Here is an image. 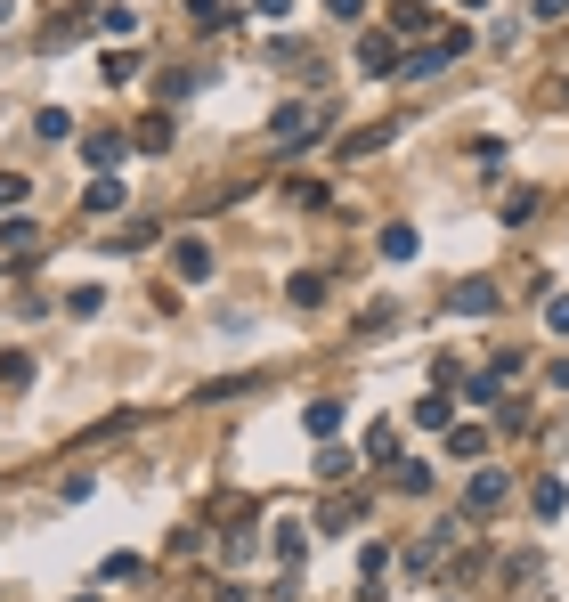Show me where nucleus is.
<instances>
[{"label":"nucleus","mask_w":569,"mask_h":602,"mask_svg":"<svg viewBox=\"0 0 569 602\" xmlns=\"http://www.w3.org/2000/svg\"><path fill=\"white\" fill-rule=\"evenodd\" d=\"M74 602H98V594H74Z\"/></svg>","instance_id":"412c9836"},{"label":"nucleus","mask_w":569,"mask_h":602,"mask_svg":"<svg viewBox=\"0 0 569 602\" xmlns=\"http://www.w3.org/2000/svg\"><path fill=\"white\" fill-rule=\"evenodd\" d=\"M139 147H147V155H163V147H171V123H163V114H155V123H139Z\"/></svg>","instance_id":"2eb2a0df"},{"label":"nucleus","mask_w":569,"mask_h":602,"mask_svg":"<svg viewBox=\"0 0 569 602\" xmlns=\"http://www.w3.org/2000/svg\"><path fill=\"white\" fill-rule=\"evenodd\" d=\"M25 196H33V188H25V179H17V171H0V212H17Z\"/></svg>","instance_id":"dca6fc26"},{"label":"nucleus","mask_w":569,"mask_h":602,"mask_svg":"<svg viewBox=\"0 0 569 602\" xmlns=\"http://www.w3.org/2000/svg\"><path fill=\"white\" fill-rule=\"evenodd\" d=\"M66 310H74V318H98V310H106V293H98V285H74V293H66Z\"/></svg>","instance_id":"4468645a"},{"label":"nucleus","mask_w":569,"mask_h":602,"mask_svg":"<svg viewBox=\"0 0 569 602\" xmlns=\"http://www.w3.org/2000/svg\"><path fill=\"white\" fill-rule=\"evenodd\" d=\"M537 17H545V25H553V17H569V0H537Z\"/></svg>","instance_id":"6ab92c4d"},{"label":"nucleus","mask_w":569,"mask_h":602,"mask_svg":"<svg viewBox=\"0 0 569 602\" xmlns=\"http://www.w3.org/2000/svg\"><path fill=\"white\" fill-rule=\"evenodd\" d=\"M33 131H41V139H74V114H66V106H41Z\"/></svg>","instance_id":"f8f14e48"},{"label":"nucleus","mask_w":569,"mask_h":602,"mask_svg":"<svg viewBox=\"0 0 569 602\" xmlns=\"http://www.w3.org/2000/svg\"><path fill=\"white\" fill-rule=\"evenodd\" d=\"M122 147H131L122 131H98V139H82V163H90V171H114V163H122Z\"/></svg>","instance_id":"39448f33"},{"label":"nucleus","mask_w":569,"mask_h":602,"mask_svg":"<svg viewBox=\"0 0 569 602\" xmlns=\"http://www.w3.org/2000/svg\"><path fill=\"white\" fill-rule=\"evenodd\" d=\"M415 424H423V432H448V424H456V399H448V391H423V399H415Z\"/></svg>","instance_id":"20e7f679"},{"label":"nucleus","mask_w":569,"mask_h":602,"mask_svg":"<svg viewBox=\"0 0 569 602\" xmlns=\"http://www.w3.org/2000/svg\"><path fill=\"white\" fill-rule=\"evenodd\" d=\"M301 424L318 432V440H334V432H342V399H309V415H301Z\"/></svg>","instance_id":"6e6552de"},{"label":"nucleus","mask_w":569,"mask_h":602,"mask_svg":"<svg viewBox=\"0 0 569 602\" xmlns=\"http://www.w3.org/2000/svg\"><path fill=\"white\" fill-rule=\"evenodd\" d=\"M383 261H415V228H407V220L383 228Z\"/></svg>","instance_id":"9d476101"},{"label":"nucleus","mask_w":569,"mask_h":602,"mask_svg":"<svg viewBox=\"0 0 569 602\" xmlns=\"http://www.w3.org/2000/svg\"><path fill=\"white\" fill-rule=\"evenodd\" d=\"M326 9H334V17H358V9H366V0H326Z\"/></svg>","instance_id":"aec40b11"},{"label":"nucleus","mask_w":569,"mask_h":602,"mask_svg":"<svg viewBox=\"0 0 569 602\" xmlns=\"http://www.w3.org/2000/svg\"><path fill=\"white\" fill-rule=\"evenodd\" d=\"M456 310H464V318L496 310V285H488V277H464V285H456Z\"/></svg>","instance_id":"0eeeda50"},{"label":"nucleus","mask_w":569,"mask_h":602,"mask_svg":"<svg viewBox=\"0 0 569 602\" xmlns=\"http://www.w3.org/2000/svg\"><path fill=\"white\" fill-rule=\"evenodd\" d=\"M529 505H537L545 521H561V505H569V489H561V480H537V489H529Z\"/></svg>","instance_id":"9b49d317"},{"label":"nucleus","mask_w":569,"mask_h":602,"mask_svg":"<svg viewBox=\"0 0 569 602\" xmlns=\"http://www.w3.org/2000/svg\"><path fill=\"white\" fill-rule=\"evenodd\" d=\"M472 513H488V505H504V472H472V497H464Z\"/></svg>","instance_id":"1a4fd4ad"},{"label":"nucleus","mask_w":569,"mask_h":602,"mask_svg":"<svg viewBox=\"0 0 569 602\" xmlns=\"http://www.w3.org/2000/svg\"><path fill=\"white\" fill-rule=\"evenodd\" d=\"M82 204H90V212H122V204H131V196H122V179H114V171H98Z\"/></svg>","instance_id":"423d86ee"},{"label":"nucleus","mask_w":569,"mask_h":602,"mask_svg":"<svg viewBox=\"0 0 569 602\" xmlns=\"http://www.w3.org/2000/svg\"><path fill=\"white\" fill-rule=\"evenodd\" d=\"M358 74H374V82L399 74V66H391V33H366V41H358Z\"/></svg>","instance_id":"7ed1b4c3"},{"label":"nucleus","mask_w":569,"mask_h":602,"mask_svg":"<svg viewBox=\"0 0 569 602\" xmlns=\"http://www.w3.org/2000/svg\"><path fill=\"white\" fill-rule=\"evenodd\" d=\"M252 9H261V17H293V0H252Z\"/></svg>","instance_id":"a211bd4d"},{"label":"nucleus","mask_w":569,"mask_h":602,"mask_svg":"<svg viewBox=\"0 0 569 602\" xmlns=\"http://www.w3.org/2000/svg\"><path fill=\"white\" fill-rule=\"evenodd\" d=\"M545 334H569V293H553V301H545Z\"/></svg>","instance_id":"f3484780"},{"label":"nucleus","mask_w":569,"mask_h":602,"mask_svg":"<svg viewBox=\"0 0 569 602\" xmlns=\"http://www.w3.org/2000/svg\"><path fill=\"white\" fill-rule=\"evenodd\" d=\"M187 17H196L204 33H220V25H228V0H187Z\"/></svg>","instance_id":"ddd939ff"},{"label":"nucleus","mask_w":569,"mask_h":602,"mask_svg":"<svg viewBox=\"0 0 569 602\" xmlns=\"http://www.w3.org/2000/svg\"><path fill=\"white\" fill-rule=\"evenodd\" d=\"M171 269H179L187 285H204V277H212V245H204V236H179V245H171Z\"/></svg>","instance_id":"f03ea898"},{"label":"nucleus","mask_w":569,"mask_h":602,"mask_svg":"<svg viewBox=\"0 0 569 602\" xmlns=\"http://www.w3.org/2000/svg\"><path fill=\"white\" fill-rule=\"evenodd\" d=\"M269 139L277 147H309V139H318V106H277L269 114Z\"/></svg>","instance_id":"f257e3e1"}]
</instances>
